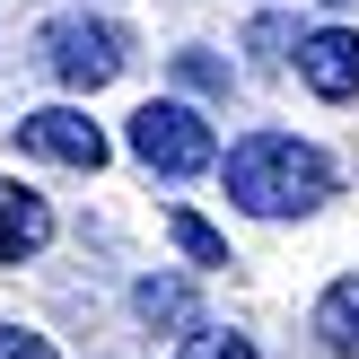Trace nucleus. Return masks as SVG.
Instances as JSON below:
<instances>
[{
  "instance_id": "nucleus-1",
  "label": "nucleus",
  "mask_w": 359,
  "mask_h": 359,
  "mask_svg": "<svg viewBox=\"0 0 359 359\" xmlns=\"http://www.w3.org/2000/svg\"><path fill=\"white\" fill-rule=\"evenodd\" d=\"M219 175H228V202L255 210V219H298V210H325L333 202L325 149H307L298 132H245L237 149L219 158Z\"/></svg>"
},
{
  "instance_id": "nucleus-2",
  "label": "nucleus",
  "mask_w": 359,
  "mask_h": 359,
  "mask_svg": "<svg viewBox=\"0 0 359 359\" xmlns=\"http://www.w3.org/2000/svg\"><path fill=\"white\" fill-rule=\"evenodd\" d=\"M132 158L149 175H202V167H219V140H210V123L193 114V105H175V97H149L132 114Z\"/></svg>"
},
{
  "instance_id": "nucleus-3",
  "label": "nucleus",
  "mask_w": 359,
  "mask_h": 359,
  "mask_svg": "<svg viewBox=\"0 0 359 359\" xmlns=\"http://www.w3.org/2000/svg\"><path fill=\"white\" fill-rule=\"evenodd\" d=\"M123 62H132V35L114 18H53L44 27V70L62 88H105L123 79Z\"/></svg>"
},
{
  "instance_id": "nucleus-4",
  "label": "nucleus",
  "mask_w": 359,
  "mask_h": 359,
  "mask_svg": "<svg viewBox=\"0 0 359 359\" xmlns=\"http://www.w3.org/2000/svg\"><path fill=\"white\" fill-rule=\"evenodd\" d=\"M18 149L53 158V167H79V175H97V167H105V132H97L88 114H70V105H44V114H18Z\"/></svg>"
},
{
  "instance_id": "nucleus-5",
  "label": "nucleus",
  "mask_w": 359,
  "mask_h": 359,
  "mask_svg": "<svg viewBox=\"0 0 359 359\" xmlns=\"http://www.w3.org/2000/svg\"><path fill=\"white\" fill-rule=\"evenodd\" d=\"M298 79L316 88V97H359V35L351 27H325V35H307V44H298Z\"/></svg>"
},
{
  "instance_id": "nucleus-6",
  "label": "nucleus",
  "mask_w": 359,
  "mask_h": 359,
  "mask_svg": "<svg viewBox=\"0 0 359 359\" xmlns=\"http://www.w3.org/2000/svg\"><path fill=\"white\" fill-rule=\"evenodd\" d=\"M44 245H53V210H44V193L0 184V263H27V255H44Z\"/></svg>"
},
{
  "instance_id": "nucleus-7",
  "label": "nucleus",
  "mask_w": 359,
  "mask_h": 359,
  "mask_svg": "<svg viewBox=\"0 0 359 359\" xmlns=\"http://www.w3.org/2000/svg\"><path fill=\"white\" fill-rule=\"evenodd\" d=\"M316 333H325V342L342 351V359H359V272L325 290V307H316Z\"/></svg>"
},
{
  "instance_id": "nucleus-8",
  "label": "nucleus",
  "mask_w": 359,
  "mask_h": 359,
  "mask_svg": "<svg viewBox=\"0 0 359 359\" xmlns=\"http://www.w3.org/2000/svg\"><path fill=\"white\" fill-rule=\"evenodd\" d=\"M167 237L184 245V255L202 263V272H219V263H228V237H219L210 219H193V210H167Z\"/></svg>"
},
{
  "instance_id": "nucleus-9",
  "label": "nucleus",
  "mask_w": 359,
  "mask_h": 359,
  "mask_svg": "<svg viewBox=\"0 0 359 359\" xmlns=\"http://www.w3.org/2000/svg\"><path fill=\"white\" fill-rule=\"evenodd\" d=\"M132 307L149 316V325H193V290H184V280H140Z\"/></svg>"
},
{
  "instance_id": "nucleus-10",
  "label": "nucleus",
  "mask_w": 359,
  "mask_h": 359,
  "mask_svg": "<svg viewBox=\"0 0 359 359\" xmlns=\"http://www.w3.org/2000/svg\"><path fill=\"white\" fill-rule=\"evenodd\" d=\"M175 359H255V342H245V333H219V325H193V342Z\"/></svg>"
},
{
  "instance_id": "nucleus-11",
  "label": "nucleus",
  "mask_w": 359,
  "mask_h": 359,
  "mask_svg": "<svg viewBox=\"0 0 359 359\" xmlns=\"http://www.w3.org/2000/svg\"><path fill=\"white\" fill-rule=\"evenodd\" d=\"M0 359H53V342L27 333V325H0Z\"/></svg>"
},
{
  "instance_id": "nucleus-12",
  "label": "nucleus",
  "mask_w": 359,
  "mask_h": 359,
  "mask_svg": "<svg viewBox=\"0 0 359 359\" xmlns=\"http://www.w3.org/2000/svg\"><path fill=\"white\" fill-rule=\"evenodd\" d=\"M175 79H184V88H228V70L202 62V53H175Z\"/></svg>"
},
{
  "instance_id": "nucleus-13",
  "label": "nucleus",
  "mask_w": 359,
  "mask_h": 359,
  "mask_svg": "<svg viewBox=\"0 0 359 359\" xmlns=\"http://www.w3.org/2000/svg\"><path fill=\"white\" fill-rule=\"evenodd\" d=\"M325 9H351V0H325Z\"/></svg>"
}]
</instances>
